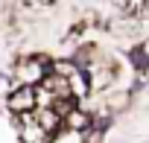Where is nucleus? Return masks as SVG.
Here are the masks:
<instances>
[{
  "mask_svg": "<svg viewBox=\"0 0 149 143\" xmlns=\"http://www.w3.org/2000/svg\"><path fill=\"white\" fill-rule=\"evenodd\" d=\"M9 73H12L15 85H38L50 73V58L47 56H24V58H18V64Z\"/></svg>",
  "mask_w": 149,
  "mask_h": 143,
  "instance_id": "1",
  "label": "nucleus"
},
{
  "mask_svg": "<svg viewBox=\"0 0 149 143\" xmlns=\"http://www.w3.org/2000/svg\"><path fill=\"white\" fill-rule=\"evenodd\" d=\"M9 114H29L38 108V88L35 85H15L12 94L3 99Z\"/></svg>",
  "mask_w": 149,
  "mask_h": 143,
  "instance_id": "2",
  "label": "nucleus"
},
{
  "mask_svg": "<svg viewBox=\"0 0 149 143\" xmlns=\"http://www.w3.org/2000/svg\"><path fill=\"white\" fill-rule=\"evenodd\" d=\"M44 143H88V137L82 134V131H73V128H58V131H53Z\"/></svg>",
  "mask_w": 149,
  "mask_h": 143,
  "instance_id": "3",
  "label": "nucleus"
},
{
  "mask_svg": "<svg viewBox=\"0 0 149 143\" xmlns=\"http://www.w3.org/2000/svg\"><path fill=\"white\" fill-rule=\"evenodd\" d=\"M12 88H15L12 73H0V99H6V96L12 94Z\"/></svg>",
  "mask_w": 149,
  "mask_h": 143,
  "instance_id": "4",
  "label": "nucleus"
},
{
  "mask_svg": "<svg viewBox=\"0 0 149 143\" xmlns=\"http://www.w3.org/2000/svg\"><path fill=\"white\" fill-rule=\"evenodd\" d=\"M143 53H146V58H149V41H146V44H143Z\"/></svg>",
  "mask_w": 149,
  "mask_h": 143,
  "instance_id": "5",
  "label": "nucleus"
}]
</instances>
